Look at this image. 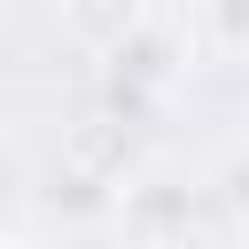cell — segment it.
I'll return each instance as SVG.
<instances>
[]
</instances>
